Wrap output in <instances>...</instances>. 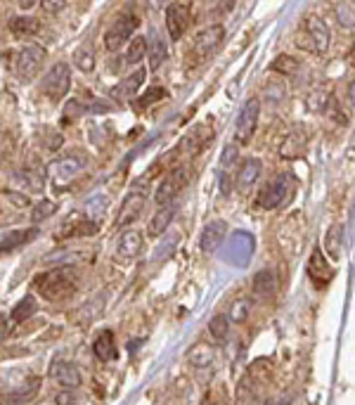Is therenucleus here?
Instances as JSON below:
<instances>
[{
    "mask_svg": "<svg viewBox=\"0 0 355 405\" xmlns=\"http://www.w3.org/2000/svg\"><path fill=\"white\" fill-rule=\"evenodd\" d=\"M36 287H38V292L50 301L64 299L76 289V272H73V268H66V266L57 270H48L43 272L41 277H36Z\"/></svg>",
    "mask_w": 355,
    "mask_h": 405,
    "instance_id": "obj_1",
    "label": "nucleus"
},
{
    "mask_svg": "<svg viewBox=\"0 0 355 405\" xmlns=\"http://www.w3.org/2000/svg\"><path fill=\"white\" fill-rule=\"evenodd\" d=\"M292 193H294L292 175L282 173V175H277L275 180H270L263 185V190L258 193V206H261V209H268V211L279 209L282 204L289 202Z\"/></svg>",
    "mask_w": 355,
    "mask_h": 405,
    "instance_id": "obj_2",
    "label": "nucleus"
},
{
    "mask_svg": "<svg viewBox=\"0 0 355 405\" xmlns=\"http://www.w3.org/2000/svg\"><path fill=\"white\" fill-rule=\"evenodd\" d=\"M301 41L306 43L303 48L313 50L317 55H324L331 43V34H329V26L324 24L322 17H317V14H308L306 19H303V34H301Z\"/></svg>",
    "mask_w": 355,
    "mask_h": 405,
    "instance_id": "obj_3",
    "label": "nucleus"
},
{
    "mask_svg": "<svg viewBox=\"0 0 355 405\" xmlns=\"http://www.w3.org/2000/svg\"><path fill=\"white\" fill-rule=\"evenodd\" d=\"M43 93L53 100H62L66 98L71 88V67L66 62H57L48 69V73L43 76Z\"/></svg>",
    "mask_w": 355,
    "mask_h": 405,
    "instance_id": "obj_4",
    "label": "nucleus"
},
{
    "mask_svg": "<svg viewBox=\"0 0 355 405\" xmlns=\"http://www.w3.org/2000/svg\"><path fill=\"white\" fill-rule=\"evenodd\" d=\"M258 114H261V100L258 98H249L244 102L240 116H237V126H235V140L240 145H249L251 138L256 133V123H258Z\"/></svg>",
    "mask_w": 355,
    "mask_h": 405,
    "instance_id": "obj_5",
    "label": "nucleus"
},
{
    "mask_svg": "<svg viewBox=\"0 0 355 405\" xmlns=\"http://www.w3.org/2000/svg\"><path fill=\"white\" fill-rule=\"evenodd\" d=\"M48 50L41 46H24L19 50L17 60H14V71L21 81H31L36 73L41 71V67L46 64Z\"/></svg>",
    "mask_w": 355,
    "mask_h": 405,
    "instance_id": "obj_6",
    "label": "nucleus"
},
{
    "mask_svg": "<svg viewBox=\"0 0 355 405\" xmlns=\"http://www.w3.org/2000/svg\"><path fill=\"white\" fill-rule=\"evenodd\" d=\"M138 24H140L138 17L130 12L123 14V17H118L114 21V26L105 34V48L109 50V53H116V50H121L123 46H128V43L133 41L130 36L135 34Z\"/></svg>",
    "mask_w": 355,
    "mask_h": 405,
    "instance_id": "obj_7",
    "label": "nucleus"
},
{
    "mask_svg": "<svg viewBox=\"0 0 355 405\" xmlns=\"http://www.w3.org/2000/svg\"><path fill=\"white\" fill-rule=\"evenodd\" d=\"M223 36H225V29L220 24L204 26L202 31L195 36V41H192V55H195L199 62L211 57L220 48V43H223Z\"/></svg>",
    "mask_w": 355,
    "mask_h": 405,
    "instance_id": "obj_8",
    "label": "nucleus"
},
{
    "mask_svg": "<svg viewBox=\"0 0 355 405\" xmlns=\"http://www.w3.org/2000/svg\"><path fill=\"white\" fill-rule=\"evenodd\" d=\"M83 168H86V159L71 154V157L55 159L53 164L48 166V173H50V178H53L55 185H66V183H71L81 171H83Z\"/></svg>",
    "mask_w": 355,
    "mask_h": 405,
    "instance_id": "obj_9",
    "label": "nucleus"
},
{
    "mask_svg": "<svg viewBox=\"0 0 355 405\" xmlns=\"http://www.w3.org/2000/svg\"><path fill=\"white\" fill-rule=\"evenodd\" d=\"M192 19V5L190 3H171L166 7V31L171 41H180L182 34L187 31Z\"/></svg>",
    "mask_w": 355,
    "mask_h": 405,
    "instance_id": "obj_10",
    "label": "nucleus"
},
{
    "mask_svg": "<svg viewBox=\"0 0 355 405\" xmlns=\"http://www.w3.org/2000/svg\"><path fill=\"white\" fill-rule=\"evenodd\" d=\"M143 252V232L138 230H123L118 235L116 247H114V256L118 263H128L135 256Z\"/></svg>",
    "mask_w": 355,
    "mask_h": 405,
    "instance_id": "obj_11",
    "label": "nucleus"
},
{
    "mask_svg": "<svg viewBox=\"0 0 355 405\" xmlns=\"http://www.w3.org/2000/svg\"><path fill=\"white\" fill-rule=\"evenodd\" d=\"M182 185H185V171L168 173L166 178L161 180V185L157 188V195H154V202L159 204V209H164V206H173L175 197L180 195Z\"/></svg>",
    "mask_w": 355,
    "mask_h": 405,
    "instance_id": "obj_12",
    "label": "nucleus"
},
{
    "mask_svg": "<svg viewBox=\"0 0 355 405\" xmlns=\"http://www.w3.org/2000/svg\"><path fill=\"white\" fill-rule=\"evenodd\" d=\"M147 206V195L145 193H130L128 197L123 200L121 209H118V216H116V225L123 227V225H130L143 216Z\"/></svg>",
    "mask_w": 355,
    "mask_h": 405,
    "instance_id": "obj_13",
    "label": "nucleus"
},
{
    "mask_svg": "<svg viewBox=\"0 0 355 405\" xmlns=\"http://www.w3.org/2000/svg\"><path fill=\"white\" fill-rule=\"evenodd\" d=\"M225 235H227L225 220H211V223H206L202 235H199V249H202L204 254H213L220 245H223Z\"/></svg>",
    "mask_w": 355,
    "mask_h": 405,
    "instance_id": "obj_14",
    "label": "nucleus"
},
{
    "mask_svg": "<svg viewBox=\"0 0 355 405\" xmlns=\"http://www.w3.org/2000/svg\"><path fill=\"white\" fill-rule=\"evenodd\" d=\"M100 230V225L95 220L86 218V216H73L69 223H64L57 230L59 240H69V237H93L95 232Z\"/></svg>",
    "mask_w": 355,
    "mask_h": 405,
    "instance_id": "obj_15",
    "label": "nucleus"
},
{
    "mask_svg": "<svg viewBox=\"0 0 355 405\" xmlns=\"http://www.w3.org/2000/svg\"><path fill=\"white\" fill-rule=\"evenodd\" d=\"M145 78H147V71H145V69H135V71L130 73V76H125L121 83H116L112 91H109V95H112L116 102L130 100L133 95H135L140 88H143Z\"/></svg>",
    "mask_w": 355,
    "mask_h": 405,
    "instance_id": "obj_16",
    "label": "nucleus"
},
{
    "mask_svg": "<svg viewBox=\"0 0 355 405\" xmlns=\"http://www.w3.org/2000/svg\"><path fill=\"white\" fill-rule=\"evenodd\" d=\"M50 377H53L59 386L71 389V391L81 386V374L73 363H55L53 370H50Z\"/></svg>",
    "mask_w": 355,
    "mask_h": 405,
    "instance_id": "obj_17",
    "label": "nucleus"
},
{
    "mask_svg": "<svg viewBox=\"0 0 355 405\" xmlns=\"http://www.w3.org/2000/svg\"><path fill=\"white\" fill-rule=\"evenodd\" d=\"M261 171H263L261 159H256V157L244 159L240 164V171H237V185H240L242 190H249L258 178H261Z\"/></svg>",
    "mask_w": 355,
    "mask_h": 405,
    "instance_id": "obj_18",
    "label": "nucleus"
},
{
    "mask_svg": "<svg viewBox=\"0 0 355 405\" xmlns=\"http://www.w3.org/2000/svg\"><path fill=\"white\" fill-rule=\"evenodd\" d=\"M310 277H313V282L317 287H324L331 277H334V270H331L329 263L324 261V254L320 249H315L313 259H310Z\"/></svg>",
    "mask_w": 355,
    "mask_h": 405,
    "instance_id": "obj_19",
    "label": "nucleus"
},
{
    "mask_svg": "<svg viewBox=\"0 0 355 405\" xmlns=\"http://www.w3.org/2000/svg\"><path fill=\"white\" fill-rule=\"evenodd\" d=\"M251 289H254L256 297L261 299H270L272 294L277 292V277L272 270H261L254 275V282H251Z\"/></svg>",
    "mask_w": 355,
    "mask_h": 405,
    "instance_id": "obj_20",
    "label": "nucleus"
},
{
    "mask_svg": "<svg viewBox=\"0 0 355 405\" xmlns=\"http://www.w3.org/2000/svg\"><path fill=\"white\" fill-rule=\"evenodd\" d=\"M173 218H175V204L159 209L152 216L150 225H147V235H150V237H161V235L166 232V227L173 223Z\"/></svg>",
    "mask_w": 355,
    "mask_h": 405,
    "instance_id": "obj_21",
    "label": "nucleus"
},
{
    "mask_svg": "<svg viewBox=\"0 0 355 405\" xmlns=\"http://www.w3.org/2000/svg\"><path fill=\"white\" fill-rule=\"evenodd\" d=\"M93 351H95V356H98V360H102V363H109V360H114V358L118 356L112 329H105V332H102L98 339H95Z\"/></svg>",
    "mask_w": 355,
    "mask_h": 405,
    "instance_id": "obj_22",
    "label": "nucleus"
},
{
    "mask_svg": "<svg viewBox=\"0 0 355 405\" xmlns=\"http://www.w3.org/2000/svg\"><path fill=\"white\" fill-rule=\"evenodd\" d=\"M235 401H237V405H263L261 394L256 391V386L251 384L249 377H244L240 381V386H237V391H235Z\"/></svg>",
    "mask_w": 355,
    "mask_h": 405,
    "instance_id": "obj_23",
    "label": "nucleus"
},
{
    "mask_svg": "<svg viewBox=\"0 0 355 405\" xmlns=\"http://www.w3.org/2000/svg\"><path fill=\"white\" fill-rule=\"evenodd\" d=\"M150 53V46H147V39L145 36H135L128 46H125V55H123V62L125 64H140L143 57Z\"/></svg>",
    "mask_w": 355,
    "mask_h": 405,
    "instance_id": "obj_24",
    "label": "nucleus"
},
{
    "mask_svg": "<svg viewBox=\"0 0 355 405\" xmlns=\"http://www.w3.org/2000/svg\"><path fill=\"white\" fill-rule=\"evenodd\" d=\"M213 360H216V353L204 344H199L190 351V363H192V367H197V370H211Z\"/></svg>",
    "mask_w": 355,
    "mask_h": 405,
    "instance_id": "obj_25",
    "label": "nucleus"
},
{
    "mask_svg": "<svg viewBox=\"0 0 355 405\" xmlns=\"http://www.w3.org/2000/svg\"><path fill=\"white\" fill-rule=\"evenodd\" d=\"M36 235H38V230H36V227H29V230H12V232H5V235H3V242H0V249H3V252H10V249L24 245V242H31Z\"/></svg>",
    "mask_w": 355,
    "mask_h": 405,
    "instance_id": "obj_26",
    "label": "nucleus"
},
{
    "mask_svg": "<svg viewBox=\"0 0 355 405\" xmlns=\"http://www.w3.org/2000/svg\"><path fill=\"white\" fill-rule=\"evenodd\" d=\"M107 204H109V197L105 193H95L86 200V218H91L98 223L100 216H105L107 211Z\"/></svg>",
    "mask_w": 355,
    "mask_h": 405,
    "instance_id": "obj_27",
    "label": "nucleus"
},
{
    "mask_svg": "<svg viewBox=\"0 0 355 405\" xmlns=\"http://www.w3.org/2000/svg\"><path fill=\"white\" fill-rule=\"evenodd\" d=\"M303 150H306V135L303 133H292L284 140V145L279 147V157L282 159H296L301 157Z\"/></svg>",
    "mask_w": 355,
    "mask_h": 405,
    "instance_id": "obj_28",
    "label": "nucleus"
},
{
    "mask_svg": "<svg viewBox=\"0 0 355 405\" xmlns=\"http://www.w3.org/2000/svg\"><path fill=\"white\" fill-rule=\"evenodd\" d=\"M36 308H38V306H36V299L34 297H24L17 306L12 308V313H10L12 325H21L24 320H29L36 313Z\"/></svg>",
    "mask_w": 355,
    "mask_h": 405,
    "instance_id": "obj_29",
    "label": "nucleus"
},
{
    "mask_svg": "<svg viewBox=\"0 0 355 405\" xmlns=\"http://www.w3.org/2000/svg\"><path fill=\"white\" fill-rule=\"evenodd\" d=\"M209 332L218 344H225L227 337H230V318L227 315H213L209 322Z\"/></svg>",
    "mask_w": 355,
    "mask_h": 405,
    "instance_id": "obj_30",
    "label": "nucleus"
},
{
    "mask_svg": "<svg viewBox=\"0 0 355 405\" xmlns=\"http://www.w3.org/2000/svg\"><path fill=\"white\" fill-rule=\"evenodd\" d=\"M38 19L34 17H12L10 19V31L17 36H26V34H36L38 31Z\"/></svg>",
    "mask_w": 355,
    "mask_h": 405,
    "instance_id": "obj_31",
    "label": "nucleus"
},
{
    "mask_svg": "<svg viewBox=\"0 0 355 405\" xmlns=\"http://www.w3.org/2000/svg\"><path fill=\"white\" fill-rule=\"evenodd\" d=\"M73 64L83 71V73H91L95 69V53H93V48H88V46H81L76 53H73Z\"/></svg>",
    "mask_w": 355,
    "mask_h": 405,
    "instance_id": "obj_32",
    "label": "nucleus"
},
{
    "mask_svg": "<svg viewBox=\"0 0 355 405\" xmlns=\"http://www.w3.org/2000/svg\"><path fill=\"white\" fill-rule=\"evenodd\" d=\"M38 384H41L38 379L26 381V384H21L19 391H14V394H10V396H5V401L10 399V403H26V401L31 399V396H34L36 391H38Z\"/></svg>",
    "mask_w": 355,
    "mask_h": 405,
    "instance_id": "obj_33",
    "label": "nucleus"
},
{
    "mask_svg": "<svg viewBox=\"0 0 355 405\" xmlns=\"http://www.w3.org/2000/svg\"><path fill=\"white\" fill-rule=\"evenodd\" d=\"M336 19L344 29L355 26V5L353 3H339L336 5Z\"/></svg>",
    "mask_w": 355,
    "mask_h": 405,
    "instance_id": "obj_34",
    "label": "nucleus"
},
{
    "mask_svg": "<svg viewBox=\"0 0 355 405\" xmlns=\"http://www.w3.org/2000/svg\"><path fill=\"white\" fill-rule=\"evenodd\" d=\"M86 114V107L81 105V100H66V107L62 112V123H73Z\"/></svg>",
    "mask_w": 355,
    "mask_h": 405,
    "instance_id": "obj_35",
    "label": "nucleus"
},
{
    "mask_svg": "<svg viewBox=\"0 0 355 405\" xmlns=\"http://www.w3.org/2000/svg\"><path fill=\"white\" fill-rule=\"evenodd\" d=\"M249 311H251V304H249V301H247V299H237L235 304L230 306V313H227V318L240 325V322H244V320L249 318Z\"/></svg>",
    "mask_w": 355,
    "mask_h": 405,
    "instance_id": "obj_36",
    "label": "nucleus"
},
{
    "mask_svg": "<svg viewBox=\"0 0 355 405\" xmlns=\"http://www.w3.org/2000/svg\"><path fill=\"white\" fill-rule=\"evenodd\" d=\"M55 211H57V204H55V202H50V200H41V202L36 204L34 209H31V220H34V223H41L43 218L53 216Z\"/></svg>",
    "mask_w": 355,
    "mask_h": 405,
    "instance_id": "obj_37",
    "label": "nucleus"
},
{
    "mask_svg": "<svg viewBox=\"0 0 355 405\" xmlns=\"http://www.w3.org/2000/svg\"><path fill=\"white\" fill-rule=\"evenodd\" d=\"M237 159H240V150H237V145H227L223 150V154H220V171L232 173V168L237 166Z\"/></svg>",
    "mask_w": 355,
    "mask_h": 405,
    "instance_id": "obj_38",
    "label": "nucleus"
},
{
    "mask_svg": "<svg viewBox=\"0 0 355 405\" xmlns=\"http://www.w3.org/2000/svg\"><path fill=\"white\" fill-rule=\"evenodd\" d=\"M327 254L334 256V259L341 254V227H339V225L329 227V230H327Z\"/></svg>",
    "mask_w": 355,
    "mask_h": 405,
    "instance_id": "obj_39",
    "label": "nucleus"
},
{
    "mask_svg": "<svg viewBox=\"0 0 355 405\" xmlns=\"http://www.w3.org/2000/svg\"><path fill=\"white\" fill-rule=\"evenodd\" d=\"M161 98H166L164 88H161V86H152V88H147V91L143 93V98H140V105L150 107V105H154V102H161Z\"/></svg>",
    "mask_w": 355,
    "mask_h": 405,
    "instance_id": "obj_40",
    "label": "nucleus"
},
{
    "mask_svg": "<svg viewBox=\"0 0 355 405\" xmlns=\"http://www.w3.org/2000/svg\"><path fill=\"white\" fill-rule=\"evenodd\" d=\"M166 60V46H164V41H159V39H154L152 43V50H150V62H152V67L157 69L161 62Z\"/></svg>",
    "mask_w": 355,
    "mask_h": 405,
    "instance_id": "obj_41",
    "label": "nucleus"
},
{
    "mask_svg": "<svg viewBox=\"0 0 355 405\" xmlns=\"http://www.w3.org/2000/svg\"><path fill=\"white\" fill-rule=\"evenodd\" d=\"M55 405H83V401L78 399L76 391H71V389H64V391H59L55 396Z\"/></svg>",
    "mask_w": 355,
    "mask_h": 405,
    "instance_id": "obj_42",
    "label": "nucleus"
},
{
    "mask_svg": "<svg viewBox=\"0 0 355 405\" xmlns=\"http://www.w3.org/2000/svg\"><path fill=\"white\" fill-rule=\"evenodd\" d=\"M327 102H329V98L324 93H313L308 98V109H315V112H320L322 107H327Z\"/></svg>",
    "mask_w": 355,
    "mask_h": 405,
    "instance_id": "obj_43",
    "label": "nucleus"
},
{
    "mask_svg": "<svg viewBox=\"0 0 355 405\" xmlns=\"http://www.w3.org/2000/svg\"><path fill=\"white\" fill-rule=\"evenodd\" d=\"M296 60H292V57H287V55H279L277 57V62H275V69L277 71H287V73H292V71H296Z\"/></svg>",
    "mask_w": 355,
    "mask_h": 405,
    "instance_id": "obj_44",
    "label": "nucleus"
},
{
    "mask_svg": "<svg viewBox=\"0 0 355 405\" xmlns=\"http://www.w3.org/2000/svg\"><path fill=\"white\" fill-rule=\"evenodd\" d=\"M265 95H268L270 98V102L272 105H277V102H282V98H284V86H279L277 91L272 86H268V91H265Z\"/></svg>",
    "mask_w": 355,
    "mask_h": 405,
    "instance_id": "obj_45",
    "label": "nucleus"
},
{
    "mask_svg": "<svg viewBox=\"0 0 355 405\" xmlns=\"http://www.w3.org/2000/svg\"><path fill=\"white\" fill-rule=\"evenodd\" d=\"M5 197L10 202L17 204V206H31V200H29V197H24V195H19V193H7V190H5Z\"/></svg>",
    "mask_w": 355,
    "mask_h": 405,
    "instance_id": "obj_46",
    "label": "nucleus"
},
{
    "mask_svg": "<svg viewBox=\"0 0 355 405\" xmlns=\"http://www.w3.org/2000/svg\"><path fill=\"white\" fill-rule=\"evenodd\" d=\"M62 7H66V3H62V0H46V3H43V10L48 12H59Z\"/></svg>",
    "mask_w": 355,
    "mask_h": 405,
    "instance_id": "obj_47",
    "label": "nucleus"
},
{
    "mask_svg": "<svg viewBox=\"0 0 355 405\" xmlns=\"http://www.w3.org/2000/svg\"><path fill=\"white\" fill-rule=\"evenodd\" d=\"M349 102L355 109V81H351V83H349Z\"/></svg>",
    "mask_w": 355,
    "mask_h": 405,
    "instance_id": "obj_48",
    "label": "nucleus"
},
{
    "mask_svg": "<svg viewBox=\"0 0 355 405\" xmlns=\"http://www.w3.org/2000/svg\"><path fill=\"white\" fill-rule=\"evenodd\" d=\"M292 401L289 399H277V401H270L268 405H289Z\"/></svg>",
    "mask_w": 355,
    "mask_h": 405,
    "instance_id": "obj_49",
    "label": "nucleus"
},
{
    "mask_svg": "<svg viewBox=\"0 0 355 405\" xmlns=\"http://www.w3.org/2000/svg\"><path fill=\"white\" fill-rule=\"evenodd\" d=\"M36 0H29V3H19V7H34Z\"/></svg>",
    "mask_w": 355,
    "mask_h": 405,
    "instance_id": "obj_50",
    "label": "nucleus"
},
{
    "mask_svg": "<svg viewBox=\"0 0 355 405\" xmlns=\"http://www.w3.org/2000/svg\"><path fill=\"white\" fill-rule=\"evenodd\" d=\"M351 62H353V67H355V46H353V50H351Z\"/></svg>",
    "mask_w": 355,
    "mask_h": 405,
    "instance_id": "obj_51",
    "label": "nucleus"
},
{
    "mask_svg": "<svg viewBox=\"0 0 355 405\" xmlns=\"http://www.w3.org/2000/svg\"><path fill=\"white\" fill-rule=\"evenodd\" d=\"M351 150L355 152V133H353V143H351Z\"/></svg>",
    "mask_w": 355,
    "mask_h": 405,
    "instance_id": "obj_52",
    "label": "nucleus"
}]
</instances>
